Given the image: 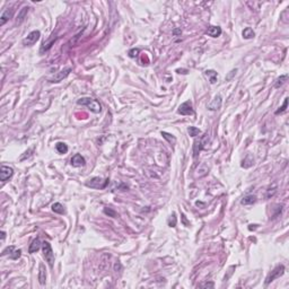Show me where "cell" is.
I'll use <instances>...</instances> for the list:
<instances>
[{
  "label": "cell",
  "mask_w": 289,
  "mask_h": 289,
  "mask_svg": "<svg viewBox=\"0 0 289 289\" xmlns=\"http://www.w3.org/2000/svg\"><path fill=\"white\" fill-rule=\"evenodd\" d=\"M38 281H40L41 285H45V281H47V274H45V270H44V265H43V264H41V265H40Z\"/></svg>",
  "instance_id": "17"
},
{
  "label": "cell",
  "mask_w": 289,
  "mask_h": 289,
  "mask_svg": "<svg viewBox=\"0 0 289 289\" xmlns=\"http://www.w3.org/2000/svg\"><path fill=\"white\" fill-rule=\"evenodd\" d=\"M187 132H189V134L191 136V137H196V136L201 134V130L198 129V128H196V127H189Z\"/></svg>",
  "instance_id": "24"
},
{
  "label": "cell",
  "mask_w": 289,
  "mask_h": 289,
  "mask_svg": "<svg viewBox=\"0 0 289 289\" xmlns=\"http://www.w3.org/2000/svg\"><path fill=\"white\" fill-rule=\"evenodd\" d=\"M207 138L208 137H207V134H205L202 139L194 140V145H193V155H194V157L198 156V154L202 150V148H203V146H205V141H207Z\"/></svg>",
  "instance_id": "10"
},
{
  "label": "cell",
  "mask_w": 289,
  "mask_h": 289,
  "mask_svg": "<svg viewBox=\"0 0 289 289\" xmlns=\"http://www.w3.org/2000/svg\"><path fill=\"white\" fill-rule=\"evenodd\" d=\"M56 149L59 154H67L68 152V146L65 142H58L56 145Z\"/></svg>",
  "instance_id": "21"
},
{
  "label": "cell",
  "mask_w": 289,
  "mask_h": 289,
  "mask_svg": "<svg viewBox=\"0 0 289 289\" xmlns=\"http://www.w3.org/2000/svg\"><path fill=\"white\" fill-rule=\"evenodd\" d=\"M205 34L211 36V38H219L221 35V28L219 26H210V27L207 29Z\"/></svg>",
  "instance_id": "12"
},
{
  "label": "cell",
  "mask_w": 289,
  "mask_h": 289,
  "mask_svg": "<svg viewBox=\"0 0 289 289\" xmlns=\"http://www.w3.org/2000/svg\"><path fill=\"white\" fill-rule=\"evenodd\" d=\"M255 201H256V196H253V194H249V196H245L243 198L241 203L244 205H253Z\"/></svg>",
  "instance_id": "16"
},
{
  "label": "cell",
  "mask_w": 289,
  "mask_h": 289,
  "mask_svg": "<svg viewBox=\"0 0 289 289\" xmlns=\"http://www.w3.org/2000/svg\"><path fill=\"white\" fill-rule=\"evenodd\" d=\"M139 52H140L139 49H132V50L129 51V56L130 58H136L139 54Z\"/></svg>",
  "instance_id": "31"
},
{
  "label": "cell",
  "mask_w": 289,
  "mask_h": 289,
  "mask_svg": "<svg viewBox=\"0 0 289 289\" xmlns=\"http://www.w3.org/2000/svg\"><path fill=\"white\" fill-rule=\"evenodd\" d=\"M168 226L169 227L176 226V216H175V214H172V216L168 219Z\"/></svg>",
  "instance_id": "28"
},
{
  "label": "cell",
  "mask_w": 289,
  "mask_h": 289,
  "mask_svg": "<svg viewBox=\"0 0 289 289\" xmlns=\"http://www.w3.org/2000/svg\"><path fill=\"white\" fill-rule=\"evenodd\" d=\"M70 71H71V68H70V67H67V68L62 69L61 71L56 72V75H53L51 78H49V81H50V83H60V81L63 80V79L70 74Z\"/></svg>",
  "instance_id": "6"
},
{
  "label": "cell",
  "mask_w": 289,
  "mask_h": 289,
  "mask_svg": "<svg viewBox=\"0 0 289 289\" xmlns=\"http://www.w3.org/2000/svg\"><path fill=\"white\" fill-rule=\"evenodd\" d=\"M242 35H243V38H246V40H250V38H254L255 33H254V31H253L251 27H246V28H244V31H243Z\"/></svg>",
  "instance_id": "19"
},
{
  "label": "cell",
  "mask_w": 289,
  "mask_h": 289,
  "mask_svg": "<svg viewBox=\"0 0 289 289\" xmlns=\"http://www.w3.org/2000/svg\"><path fill=\"white\" fill-rule=\"evenodd\" d=\"M107 184H109V178L103 180L102 177H93L92 180H89L87 183H86V185L93 187V189L102 190V189H105V187H107Z\"/></svg>",
  "instance_id": "3"
},
{
  "label": "cell",
  "mask_w": 289,
  "mask_h": 289,
  "mask_svg": "<svg viewBox=\"0 0 289 289\" xmlns=\"http://www.w3.org/2000/svg\"><path fill=\"white\" fill-rule=\"evenodd\" d=\"M287 79H288V75H287V74L286 75H281L276 80V83H274V88H280L285 83H286Z\"/></svg>",
  "instance_id": "20"
},
{
  "label": "cell",
  "mask_w": 289,
  "mask_h": 289,
  "mask_svg": "<svg viewBox=\"0 0 289 289\" xmlns=\"http://www.w3.org/2000/svg\"><path fill=\"white\" fill-rule=\"evenodd\" d=\"M236 71H237V69H234V70H232V71H230V74H229V75H228V76H227V77H226V80H229L230 78H232L234 75H235V74H236Z\"/></svg>",
  "instance_id": "32"
},
{
  "label": "cell",
  "mask_w": 289,
  "mask_h": 289,
  "mask_svg": "<svg viewBox=\"0 0 289 289\" xmlns=\"http://www.w3.org/2000/svg\"><path fill=\"white\" fill-rule=\"evenodd\" d=\"M122 269V267H121V264H120V262H116V263L114 264V271L115 272H118V270L120 271Z\"/></svg>",
  "instance_id": "33"
},
{
  "label": "cell",
  "mask_w": 289,
  "mask_h": 289,
  "mask_svg": "<svg viewBox=\"0 0 289 289\" xmlns=\"http://www.w3.org/2000/svg\"><path fill=\"white\" fill-rule=\"evenodd\" d=\"M176 72H178V74H187V70H183V69L181 70V69H177Z\"/></svg>",
  "instance_id": "36"
},
{
  "label": "cell",
  "mask_w": 289,
  "mask_h": 289,
  "mask_svg": "<svg viewBox=\"0 0 289 289\" xmlns=\"http://www.w3.org/2000/svg\"><path fill=\"white\" fill-rule=\"evenodd\" d=\"M181 33H182V31H181L180 28H177V29H174V31H173V34L174 35H178V34H181Z\"/></svg>",
  "instance_id": "35"
},
{
  "label": "cell",
  "mask_w": 289,
  "mask_h": 289,
  "mask_svg": "<svg viewBox=\"0 0 289 289\" xmlns=\"http://www.w3.org/2000/svg\"><path fill=\"white\" fill-rule=\"evenodd\" d=\"M14 250H15V246H8V247H6V249L3 250L2 251V256H5V255H7V254H11L14 252Z\"/></svg>",
  "instance_id": "29"
},
{
  "label": "cell",
  "mask_w": 289,
  "mask_h": 289,
  "mask_svg": "<svg viewBox=\"0 0 289 289\" xmlns=\"http://www.w3.org/2000/svg\"><path fill=\"white\" fill-rule=\"evenodd\" d=\"M70 162H71L72 166H75V167H80V166H84V165L86 164V160H85V158L80 155V154H76V155L71 158Z\"/></svg>",
  "instance_id": "11"
},
{
  "label": "cell",
  "mask_w": 289,
  "mask_h": 289,
  "mask_svg": "<svg viewBox=\"0 0 289 289\" xmlns=\"http://www.w3.org/2000/svg\"><path fill=\"white\" fill-rule=\"evenodd\" d=\"M283 273H285V267H283L282 264H280V265L274 268L273 270L271 271V273L267 277V279H265V285H269V283L272 282L273 280H276L277 278H279V277L282 276Z\"/></svg>",
  "instance_id": "4"
},
{
  "label": "cell",
  "mask_w": 289,
  "mask_h": 289,
  "mask_svg": "<svg viewBox=\"0 0 289 289\" xmlns=\"http://www.w3.org/2000/svg\"><path fill=\"white\" fill-rule=\"evenodd\" d=\"M42 251H43V256L45 258V260H47V262L49 263V265L52 268L53 263H54V254H53V251L50 245V243L49 242L42 243Z\"/></svg>",
  "instance_id": "2"
},
{
  "label": "cell",
  "mask_w": 289,
  "mask_h": 289,
  "mask_svg": "<svg viewBox=\"0 0 289 289\" xmlns=\"http://www.w3.org/2000/svg\"><path fill=\"white\" fill-rule=\"evenodd\" d=\"M54 41H56V38H52V40H51V41H49L47 43H45V42H44V43H43V47H42V49H41V51H44V50L47 51V50H49V49H50V47H52V44L54 43Z\"/></svg>",
  "instance_id": "27"
},
{
  "label": "cell",
  "mask_w": 289,
  "mask_h": 289,
  "mask_svg": "<svg viewBox=\"0 0 289 289\" xmlns=\"http://www.w3.org/2000/svg\"><path fill=\"white\" fill-rule=\"evenodd\" d=\"M287 106H288V98H285V102H283L282 106L281 107H279V110H277L276 111V114H280V113H283L285 111L287 110Z\"/></svg>",
  "instance_id": "25"
},
{
  "label": "cell",
  "mask_w": 289,
  "mask_h": 289,
  "mask_svg": "<svg viewBox=\"0 0 289 289\" xmlns=\"http://www.w3.org/2000/svg\"><path fill=\"white\" fill-rule=\"evenodd\" d=\"M214 285V282H210V283H203V285H201V287H210V288H212Z\"/></svg>",
  "instance_id": "34"
},
{
  "label": "cell",
  "mask_w": 289,
  "mask_h": 289,
  "mask_svg": "<svg viewBox=\"0 0 289 289\" xmlns=\"http://www.w3.org/2000/svg\"><path fill=\"white\" fill-rule=\"evenodd\" d=\"M20 255H22V251H20V250H16L15 249L13 253L9 255V258L13 259V260H17L18 258H20Z\"/></svg>",
  "instance_id": "26"
},
{
  "label": "cell",
  "mask_w": 289,
  "mask_h": 289,
  "mask_svg": "<svg viewBox=\"0 0 289 289\" xmlns=\"http://www.w3.org/2000/svg\"><path fill=\"white\" fill-rule=\"evenodd\" d=\"M40 36H41L40 31L31 32L25 38H23V41H22L23 45H25V47H32V45H34V44L38 41Z\"/></svg>",
  "instance_id": "5"
},
{
  "label": "cell",
  "mask_w": 289,
  "mask_h": 289,
  "mask_svg": "<svg viewBox=\"0 0 289 289\" xmlns=\"http://www.w3.org/2000/svg\"><path fill=\"white\" fill-rule=\"evenodd\" d=\"M78 105H83V106H87L88 109L92 111L93 113H100L102 111V106L96 100H93L90 97H83V98H79L77 101Z\"/></svg>",
  "instance_id": "1"
},
{
  "label": "cell",
  "mask_w": 289,
  "mask_h": 289,
  "mask_svg": "<svg viewBox=\"0 0 289 289\" xmlns=\"http://www.w3.org/2000/svg\"><path fill=\"white\" fill-rule=\"evenodd\" d=\"M28 10H29V7H23L22 9L19 10L18 16H17V24H22L24 22V19L26 18V15H27Z\"/></svg>",
  "instance_id": "14"
},
{
  "label": "cell",
  "mask_w": 289,
  "mask_h": 289,
  "mask_svg": "<svg viewBox=\"0 0 289 289\" xmlns=\"http://www.w3.org/2000/svg\"><path fill=\"white\" fill-rule=\"evenodd\" d=\"M205 75L207 76V77H209V79H210V84H214V83L217 81L218 74L214 71V70H205Z\"/></svg>",
  "instance_id": "18"
},
{
  "label": "cell",
  "mask_w": 289,
  "mask_h": 289,
  "mask_svg": "<svg viewBox=\"0 0 289 289\" xmlns=\"http://www.w3.org/2000/svg\"><path fill=\"white\" fill-rule=\"evenodd\" d=\"M162 136H163V138H165V139L167 140L171 145H174V143L176 142V138L173 137L172 134L167 133V132H165V131H162Z\"/></svg>",
  "instance_id": "23"
},
{
  "label": "cell",
  "mask_w": 289,
  "mask_h": 289,
  "mask_svg": "<svg viewBox=\"0 0 289 289\" xmlns=\"http://www.w3.org/2000/svg\"><path fill=\"white\" fill-rule=\"evenodd\" d=\"M52 210L54 212H56V214H65V208H63V205H61V203H59V202L53 203V205H52Z\"/></svg>",
  "instance_id": "22"
},
{
  "label": "cell",
  "mask_w": 289,
  "mask_h": 289,
  "mask_svg": "<svg viewBox=\"0 0 289 289\" xmlns=\"http://www.w3.org/2000/svg\"><path fill=\"white\" fill-rule=\"evenodd\" d=\"M177 112L182 115H192L193 114V109H192V103L190 101L184 102L183 104H181Z\"/></svg>",
  "instance_id": "8"
},
{
  "label": "cell",
  "mask_w": 289,
  "mask_h": 289,
  "mask_svg": "<svg viewBox=\"0 0 289 289\" xmlns=\"http://www.w3.org/2000/svg\"><path fill=\"white\" fill-rule=\"evenodd\" d=\"M5 237H6V233H5V232H1V239L3 241V239H5Z\"/></svg>",
  "instance_id": "37"
},
{
  "label": "cell",
  "mask_w": 289,
  "mask_h": 289,
  "mask_svg": "<svg viewBox=\"0 0 289 289\" xmlns=\"http://www.w3.org/2000/svg\"><path fill=\"white\" fill-rule=\"evenodd\" d=\"M104 214H109L110 217H116V212L114 211V210H112L111 208H104Z\"/></svg>",
  "instance_id": "30"
},
{
  "label": "cell",
  "mask_w": 289,
  "mask_h": 289,
  "mask_svg": "<svg viewBox=\"0 0 289 289\" xmlns=\"http://www.w3.org/2000/svg\"><path fill=\"white\" fill-rule=\"evenodd\" d=\"M221 104H223V98H221V96L220 95H216V96L214 97V100L207 105V107H208V110H210V111H217V110H219L221 107Z\"/></svg>",
  "instance_id": "9"
},
{
  "label": "cell",
  "mask_w": 289,
  "mask_h": 289,
  "mask_svg": "<svg viewBox=\"0 0 289 289\" xmlns=\"http://www.w3.org/2000/svg\"><path fill=\"white\" fill-rule=\"evenodd\" d=\"M41 246H42V243H41L40 238L34 239V241L32 242L31 245H29V249H28V252H29V253H35V252L38 251V250L41 249Z\"/></svg>",
  "instance_id": "15"
},
{
  "label": "cell",
  "mask_w": 289,
  "mask_h": 289,
  "mask_svg": "<svg viewBox=\"0 0 289 289\" xmlns=\"http://www.w3.org/2000/svg\"><path fill=\"white\" fill-rule=\"evenodd\" d=\"M13 16V9H6L5 11L2 13V15H1V17H0V26H2L6 24L7 20H9V18Z\"/></svg>",
  "instance_id": "13"
},
{
  "label": "cell",
  "mask_w": 289,
  "mask_h": 289,
  "mask_svg": "<svg viewBox=\"0 0 289 289\" xmlns=\"http://www.w3.org/2000/svg\"><path fill=\"white\" fill-rule=\"evenodd\" d=\"M14 174V169L9 166H5L2 165L1 166V169H0V181L1 182H6L7 180H9L10 177L13 176Z\"/></svg>",
  "instance_id": "7"
}]
</instances>
